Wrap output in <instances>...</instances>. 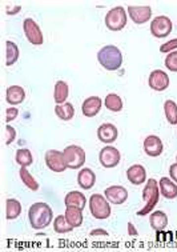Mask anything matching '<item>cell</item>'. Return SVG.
Returning <instances> with one entry per match:
<instances>
[{"label": "cell", "instance_id": "cell-1", "mask_svg": "<svg viewBox=\"0 0 177 252\" xmlns=\"http://www.w3.org/2000/svg\"><path fill=\"white\" fill-rule=\"evenodd\" d=\"M54 218V212L47 203H35L28 210V219L31 227L35 229L47 228Z\"/></svg>", "mask_w": 177, "mask_h": 252}, {"label": "cell", "instance_id": "cell-2", "mask_svg": "<svg viewBox=\"0 0 177 252\" xmlns=\"http://www.w3.org/2000/svg\"><path fill=\"white\" fill-rule=\"evenodd\" d=\"M97 60L105 69L118 71L123 64V54L116 46H105L97 52Z\"/></svg>", "mask_w": 177, "mask_h": 252}, {"label": "cell", "instance_id": "cell-3", "mask_svg": "<svg viewBox=\"0 0 177 252\" xmlns=\"http://www.w3.org/2000/svg\"><path fill=\"white\" fill-rule=\"evenodd\" d=\"M159 196H160V188L159 184L154 179H149L147 182L146 188L143 189V200L146 202L144 208H141L140 211L137 212L139 216H146L147 214L153 211V208L156 204L159 203Z\"/></svg>", "mask_w": 177, "mask_h": 252}, {"label": "cell", "instance_id": "cell-4", "mask_svg": "<svg viewBox=\"0 0 177 252\" xmlns=\"http://www.w3.org/2000/svg\"><path fill=\"white\" fill-rule=\"evenodd\" d=\"M89 211L96 219H108L111 216V206L107 197H103L100 193H93L89 199Z\"/></svg>", "mask_w": 177, "mask_h": 252}, {"label": "cell", "instance_id": "cell-5", "mask_svg": "<svg viewBox=\"0 0 177 252\" xmlns=\"http://www.w3.org/2000/svg\"><path fill=\"white\" fill-rule=\"evenodd\" d=\"M105 26L109 31H121L127 26V12L123 7H115L105 15Z\"/></svg>", "mask_w": 177, "mask_h": 252}, {"label": "cell", "instance_id": "cell-6", "mask_svg": "<svg viewBox=\"0 0 177 252\" xmlns=\"http://www.w3.org/2000/svg\"><path fill=\"white\" fill-rule=\"evenodd\" d=\"M63 154L65 163L71 170H79L86 163V151L83 150L82 147L72 144V146L64 148Z\"/></svg>", "mask_w": 177, "mask_h": 252}, {"label": "cell", "instance_id": "cell-7", "mask_svg": "<svg viewBox=\"0 0 177 252\" xmlns=\"http://www.w3.org/2000/svg\"><path fill=\"white\" fill-rule=\"evenodd\" d=\"M172 32V20L168 16H156L150 23V33L157 39L167 37Z\"/></svg>", "mask_w": 177, "mask_h": 252}, {"label": "cell", "instance_id": "cell-8", "mask_svg": "<svg viewBox=\"0 0 177 252\" xmlns=\"http://www.w3.org/2000/svg\"><path fill=\"white\" fill-rule=\"evenodd\" d=\"M44 160H46L47 167L54 172H64L68 168L65 159H64V154L56 151V150H48L44 156Z\"/></svg>", "mask_w": 177, "mask_h": 252}, {"label": "cell", "instance_id": "cell-9", "mask_svg": "<svg viewBox=\"0 0 177 252\" xmlns=\"http://www.w3.org/2000/svg\"><path fill=\"white\" fill-rule=\"evenodd\" d=\"M23 30L28 41L33 46H41L44 43V37L41 33L40 27L37 26L33 19H26L23 23Z\"/></svg>", "mask_w": 177, "mask_h": 252}, {"label": "cell", "instance_id": "cell-10", "mask_svg": "<svg viewBox=\"0 0 177 252\" xmlns=\"http://www.w3.org/2000/svg\"><path fill=\"white\" fill-rule=\"evenodd\" d=\"M120 159H121L120 152H118V148L112 146L104 147L99 154V160L104 168H114L120 163Z\"/></svg>", "mask_w": 177, "mask_h": 252}, {"label": "cell", "instance_id": "cell-11", "mask_svg": "<svg viewBox=\"0 0 177 252\" xmlns=\"http://www.w3.org/2000/svg\"><path fill=\"white\" fill-rule=\"evenodd\" d=\"M148 84L152 90L157 92L165 91L169 87V76L164 72L163 69H154L152 71L148 79Z\"/></svg>", "mask_w": 177, "mask_h": 252}, {"label": "cell", "instance_id": "cell-12", "mask_svg": "<svg viewBox=\"0 0 177 252\" xmlns=\"http://www.w3.org/2000/svg\"><path fill=\"white\" fill-rule=\"evenodd\" d=\"M104 195L111 204L120 206L124 202H127L128 191L123 186H111L104 191Z\"/></svg>", "mask_w": 177, "mask_h": 252}, {"label": "cell", "instance_id": "cell-13", "mask_svg": "<svg viewBox=\"0 0 177 252\" xmlns=\"http://www.w3.org/2000/svg\"><path fill=\"white\" fill-rule=\"evenodd\" d=\"M128 14H129V18L133 20V23L144 24L147 23L150 19V16H152V9H150L149 5H146V7L129 5V7H128Z\"/></svg>", "mask_w": 177, "mask_h": 252}, {"label": "cell", "instance_id": "cell-14", "mask_svg": "<svg viewBox=\"0 0 177 252\" xmlns=\"http://www.w3.org/2000/svg\"><path fill=\"white\" fill-rule=\"evenodd\" d=\"M118 136V131L116 126L112 123H104L101 124L99 129H97V138L99 140L105 144H111V143L116 142Z\"/></svg>", "mask_w": 177, "mask_h": 252}, {"label": "cell", "instance_id": "cell-15", "mask_svg": "<svg viewBox=\"0 0 177 252\" xmlns=\"http://www.w3.org/2000/svg\"><path fill=\"white\" fill-rule=\"evenodd\" d=\"M164 146L161 139L156 135H149L148 138L144 140V151L150 158H157L163 154Z\"/></svg>", "mask_w": 177, "mask_h": 252}, {"label": "cell", "instance_id": "cell-16", "mask_svg": "<svg viewBox=\"0 0 177 252\" xmlns=\"http://www.w3.org/2000/svg\"><path fill=\"white\" fill-rule=\"evenodd\" d=\"M101 106H103V100L99 96L87 97L82 106L83 115L87 118H93L100 112Z\"/></svg>", "mask_w": 177, "mask_h": 252}, {"label": "cell", "instance_id": "cell-17", "mask_svg": "<svg viewBox=\"0 0 177 252\" xmlns=\"http://www.w3.org/2000/svg\"><path fill=\"white\" fill-rule=\"evenodd\" d=\"M127 178L133 186H140L146 183L147 179V171L141 164L131 165L127 170Z\"/></svg>", "mask_w": 177, "mask_h": 252}, {"label": "cell", "instance_id": "cell-18", "mask_svg": "<svg viewBox=\"0 0 177 252\" xmlns=\"http://www.w3.org/2000/svg\"><path fill=\"white\" fill-rule=\"evenodd\" d=\"M26 99V92L22 87L19 86H11L5 91V100L11 106H18L20 103H23Z\"/></svg>", "mask_w": 177, "mask_h": 252}, {"label": "cell", "instance_id": "cell-19", "mask_svg": "<svg viewBox=\"0 0 177 252\" xmlns=\"http://www.w3.org/2000/svg\"><path fill=\"white\" fill-rule=\"evenodd\" d=\"M96 183V175L91 168H83L77 174V184L83 189H91Z\"/></svg>", "mask_w": 177, "mask_h": 252}, {"label": "cell", "instance_id": "cell-20", "mask_svg": "<svg viewBox=\"0 0 177 252\" xmlns=\"http://www.w3.org/2000/svg\"><path fill=\"white\" fill-rule=\"evenodd\" d=\"M159 188L160 193H161L165 199L172 200V199H176L177 197V184L173 183L172 180L168 179V178L164 176V178L160 179Z\"/></svg>", "mask_w": 177, "mask_h": 252}, {"label": "cell", "instance_id": "cell-21", "mask_svg": "<svg viewBox=\"0 0 177 252\" xmlns=\"http://www.w3.org/2000/svg\"><path fill=\"white\" fill-rule=\"evenodd\" d=\"M149 223L150 227L156 232H160V231H164V229L167 228V225H168V216L163 211H154L149 216Z\"/></svg>", "mask_w": 177, "mask_h": 252}, {"label": "cell", "instance_id": "cell-22", "mask_svg": "<svg viewBox=\"0 0 177 252\" xmlns=\"http://www.w3.org/2000/svg\"><path fill=\"white\" fill-rule=\"evenodd\" d=\"M65 219L68 221L69 224L72 225L73 228L77 227H82L83 224V210L82 208H77V207H67L65 210Z\"/></svg>", "mask_w": 177, "mask_h": 252}, {"label": "cell", "instance_id": "cell-23", "mask_svg": "<svg viewBox=\"0 0 177 252\" xmlns=\"http://www.w3.org/2000/svg\"><path fill=\"white\" fill-rule=\"evenodd\" d=\"M64 203H65V206L67 207L72 206L84 210L87 199L82 192H79V191H72V192L67 193V196L64 199Z\"/></svg>", "mask_w": 177, "mask_h": 252}, {"label": "cell", "instance_id": "cell-24", "mask_svg": "<svg viewBox=\"0 0 177 252\" xmlns=\"http://www.w3.org/2000/svg\"><path fill=\"white\" fill-rule=\"evenodd\" d=\"M68 92L69 87L68 84L63 80H59V82L55 84V92H54V99L58 104H63L65 103V100L68 99Z\"/></svg>", "mask_w": 177, "mask_h": 252}, {"label": "cell", "instance_id": "cell-25", "mask_svg": "<svg viewBox=\"0 0 177 252\" xmlns=\"http://www.w3.org/2000/svg\"><path fill=\"white\" fill-rule=\"evenodd\" d=\"M22 214V204L16 199H7L5 202V218L8 220L16 219Z\"/></svg>", "mask_w": 177, "mask_h": 252}, {"label": "cell", "instance_id": "cell-26", "mask_svg": "<svg viewBox=\"0 0 177 252\" xmlns=\"http://www.w3.org/2000/svg\"><path fill=\"white\" fill-rule=\"evenodd\" d=\"M55 114L64 122H68L75 115V108L71 103H63V104H58L55 107Z\"/></svg>", "mask_w": 177, "mask_h": 252}, {"label": "cell", "instance_id": "cell-27", "mask_svg": "<svg viewBox=\"0 0 177 252\" xmlns=\"http://www.w3.org/2000/svg\"><path fill=\"white\" fill-rule=\"evenodd\" d=\"M19 59V48L14 41L5 43V65H12Z\"/></svg>", "mask_w": 177, "mask_h": 252}, {"label": "cell", "instance_id": "cell-28", "mask_svg": "<svg viewBox=\"0 0 177 252\" xmlns=\"http://www.w3.org/2000/svg\"><path fill=\"white\" fill-rule=\"evenodd\" d=\"M105 107L108 108L109 111H112V112H120V111L123 110V100H121V97L116 95V94H109L107 95L104 100Z\"/></svg>", "mask_w": 177, "mask_h": 252}, {"label": "cell", "instance_id": "cell-29", "mask_svg": "<svg viewBox=\"0 0 177 252\" xmlns=\"http://www.w3.org/2000/svg\"><path fill=\"white\" fill-rule=\"evenodd\" d=\"M15 160L19 165L22 167H30L33 163V156H32L31 151L27 148H20L16 151V156H15Z\"/></svg>", "mask_w": 177, "mask_h": 252}, {"label": "cell", "instance_id": "cell-30", "mask_svg": "<svg viewBox=\"0 0 177 252\" xmlns=\"http://www.w3.org/2000/svg\"><path fill=\"white\" fill-rule=\"evenodd\" d=\"M164 112L167 116V120L172 126L177 124V104L173 100H167L164 103Z\"/></svg>", "mask_w": 177, "mask_h": 252}, {"label": "cell", "instance_id": "cell-31", "mask_svg": "<svg viewBox=\"0 0 177 252\" xmlns=\"http://www.w3.org/2000/svg\"><path fill=\"white\" fill-rule=\"evenodd\" d=\"M54 229L58 234H68V232H72L73 227L67 221L65 216L59 215L54 221Z\"/></svg>", "mask_w": 177, "mask_h": 252}, {"label": "cell", "instance_id": "cell-32", "mask_svg": "<svg viewBox=\"0 0 177 252\" xmlns=\"http://www.w3.org/2000/svg\"><path fill=\"white\" fill-rule=\"evenodd\" d=\"M19 175H20V179L23 180V183L28 187V189H31V191H37V189H39V183H37L36 180L33 179V176L28 172L27 167H22L20 171H19Z\"/></svg>", "mask_w": 177, "mask_h": 252}, {"label": "cell", "instance_id": "cell-33", "mask_svg": "<svg viewBox=\"0 0 177 252\" xmlns=\"http://www.w3.org/2000/svg\"><path fill=\"white\" fill-rule=\"evenodd\" d=\"M164 64H165V67H167L169 71L177 72V51H173V52H171V54L167 55Z\"/></svg>", "mask_w": 177, "mask_h": 252}, {"label": "cell", "instance_id": "cell-34", "mask_svg": "<svg viewBox=\"0 0 177 252\" xmlns=\"http://www.w3.org/2000/svg\"><path fill=\"white\" fill-rule=\"evenodd\" d=\"M177 50V37L176 39H172V40L167 41L165 44L160 47V52H164V54H167V52H173V51Z\"/></svg>", "mask_w": 177, "mask_h": 252}, {"label": "cell", "instance_id": "cell-35", "mask_svg": "<svg viewBox=\"0 0 177 252\" xmlns=\"http://www.w3.org/2000/svg\"><path fill=\"white\" fill-rule=\"evenodd\" d=\"M5 132H7V139H5V144L9 146L11 143L14 142L15 139H16V131H15L14 127H11V126H7L5 127Z\"/></svg>", "mask_w": 177, "mask_h": 252}, {"label": "cell", "instance_id": "cell-36", "mask_svg": "<svg viewBox=\"0 0 177 252\" xmlns=\"http://www.w3.org/2000/svg\"><path fill=\"white\" fill-rule=\"evenodd\" d=\"M18 115H19L18 108H15V107H9V108H7V111H5V122H7V123L12 122V120L16 119V116H18Z\"/></svg>", "mask_w": 177, "mask_h": 252}, {"label": "cell", "instance_id": "cell-37", "mask_svg": "<svg viewBox=\"0 0 177 252\" xmlns=\"http://www.w3.org/2000/svg\"><path fill=\"white\" fill-rule=\"evenodd\" d=\"M169 176H171V179L177 184V161L175 164L171 165V168H169Z\"/></svg>", "mask_w": 177, "mask_h": 252}, {"label": "cell", "instance_id": "cell-38", "mask_svg": "<svg viewBox=\"0 0 177 252\" xmlns=\"http://www.w3.org/2000/svg\"><path fill=\"white\" fill-rule=\"evenodd\" d=\"M108 235V232L105 231V229H92L91 231V236H107Z\"/></svg>", "mask_w": 177, "mask_h": 252}, {"label": "cell", "instance_id": "cell-39", "mask_svg": "<svg viewBox=\"0 0 177 252\" xmlns=\"http://www.w3.org/2000/svg\"><path fill=\"white\" fill-rule=\"evenodd\" d=\"M128 234L132 235V236H136L137 235V229L133 227L132 223H128Z\"/></svg>", "mask_w": 177, "mask_h": 252}, {"label": "cell", "instance_id": "cell-40", "mask_svg": "<svg viewBox=\"0 0 177 252\" xmlns=\"http://www.w3.org/2000/svg\"><path fill=\"white\" fill-rule=\"evenodd\" d=\"M20 5H18V7H14V8H7L5 9V12H7V15H14V14H18L19 11H20Z\"/></svg>", "mask_w": 177, "mask_h": 252}, {"label": "cell", "instance_id": "cell-41", "mask_svg": "<svg viewBox=\"0 0 177 252\" xmlns=\"http://www.w3.org/2000/svg\"><path fill=\"white\" fill-rule=\"evenodd\" d=\"M176 159H177V156H176Z\"/></svg>", "mask_w": 177, "mask_h": 252}]
</instances>
